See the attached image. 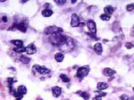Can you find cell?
Listing matches in <instances>:
<instances>
[{
	"instance_id": "obj_22",
	"label": "cell",
	"mask_w": 134,
	"mask_h": 100,
	"mask_svg": "<svg viewBox=\"0 0 134 100\" xmlns=\"http://www.w3.org/2000/svg\"><path fill=\"white\" fill-rule=\"evenodd\" d=\"M60 77L62 79V81H63L64 82H69V81H70L69 78H68L66 76V75H64V74L60 75Z\"/></svg>"
},
{
	"instance_id": "obj_27",
	"label": "cell",
	"mask_w": 134,
	"mask_h": 100,
	"mask_svg": "<svg viewBox=\"0 0 134 100\" xmlns=\"http://www.w3.org/2000/svg\"><path fill=\"white\" fill-rule=\"evenodd\" d=\"M125 46H126V47H127V49H131V48L132 47H133V45H132V43H129V42L126 43Z\"/></svg>"
},
{
	"instance_id": "obj_7",
	"label": "cell",
	"mask_w": 134,
	"mask_h": 100,
	"mask_svg": "<svg viewBox=\"0 0 134 100\" xmlns=\"http://www.w3.org/2000/svg\"><path fill=\"white\" fill-rule=\"evenodd\" d=\"M80 21H79V18L77 15L76 13L73 14L71 17V27H78Z\"/></svg>"
},
{
	"instance_id": "obj_17",
	"label": "cell",
	"mask_w": 134,
	"mask_h": 100,
	"mask_svg": "<svg viewBox=\"0 0 134 100\" xmlns=\"http://www.w3.org/2000/svg\"><path fill=\"white\" fill-rule=\"evenodd\" d=\"M55 59L57 62H61L64 60V55L62 53H57L55 55Z\"/></svg>"
},
{
	"instance_id": "obj_11",
	"label": "cell",
	"mask_w": 134,
	"mask_h": 100,
	"mask_svg": "<svg viewBox=\"0 0 134 100\" xmlns=\"http://www.w3.org/2000/svg\"><path fill=\"white\" fill-rule=\"evenodd\" d=\"M94 50L95 52H96L97 54H98V55H100V54H102L103 50L101 43H96L94 46Z\"/></svg>"
},
{
	"instance_id": "obj_21",
	"label": "cell",
	"mask_w": 134,
	"mask_h": 100,
	"mask_svg": "<svg viewBox=\"0 0 134 100\" xmlns=\"http://www.w3.org/2000/svg\"><path fill=\"white\" fill-rule=\"evenodd\" d=\"M13 51L16 53H22L25 52V47H16L13 48Z\"/></svg>"
},
{
	"instance_id": "obj_10",
	"label": "cell",
	"mask_w": 134,
	"mask_h": 100,
	"mask_svg": "<svg viewBox=\"0 0 134 100\" xmlns=\"http://www.w3.org/2000/svg\"><path fill=\"white\" fill-rule=\"evenodd\" d=\"M52 92L53 95L54 97H57L59 96L62 93V89L60 87L58 86H55L52 88Z\"/></svg>"
},
{
	"instance_id": "obj_3",
	"label": "cell",
	"mask_w": 134,
	"mask_h": 100,
	"mask_svg": "<svg viewBox=\"0 0 134 100\" xmlns=\"http://www.w3.org/2000/svg\"><path fill=\"white\" fill-rule=\"evenodd\" d=\"M62 32H63V29L55 26H51L46 27L44 30V33L46 35H49V34L53 35V34L60 33Z\"/></svg>"
},
{
	"instance_id": "obj_2",
	"label": "cell",
	"mask_w": 134,
	"mask_h": 100,
	"mask_svg": "<svg viewBox=\"0 0 134 100\" xmlns=\"http://www.w3.org/2000/svg\"><path fill=\"white\" fill-rule=\"evenodd\" d=\"M59 47L62 51L65 52L71 51L74 47V44L73 40L69 37H67L66 41Z\"/></svg>"
},
{
	"instance_id": "obj_30",
	"label": "cell",
	"mask_w": 134,
	"mask_h": 100,
	"mask_svg": "<svg viewBox=\"0 0 134 100\" xmlns=\"http://www.w3.org/2000/svg\"><path fill=\"white\" fill-rule=\"evenodd\" d=\"M92 100H102V97H93L92 98Z\"/></svg>"
},
{
	"instance_id": "obj_16",
	"label": "cell",
	"mask_w": 134,
	"mask_h": 100,
	"mask_svg": "<svg viewBox=\"0 0 134 100\" xmlns=\"http://www.w3.org/2000/svg\"><path fill=\"white\" fill-rule=\"evenodd\" d=\"M77 94H78L79 96L82 97H83L85 100H88L90 97L89 95L87 92H85L79 91V92H77Z\"/></svg>"
},
{
	"instance_id": "obj_9",
	"label": "cell",
	"mask_w": 134,
	"mask_h": 100,
	"mask_svg": "<svg viewBox=\"0 0 134 100\" xmlns=\"http://www.w3.org/2000/svg\"><path fill=\"white\" fill-rule=\"evenodd\" d=\"M25 52L29 54H33L36 52V48L34 43H30L25 47Z\"/></svg>"
},
{
	"instance_id": "obj_33",
	"label": "cell",
	"mask_w": 134,
	"mask_h": 100,
	"mask_svg": "<svg viewBox=\"0 0 134 100\" xmlns=\"http://www.w3.org/2000/svg\"></svg>"
},
{
	"instance_id": "obj_20",
	"label": "cell",
	"mask_w": 134,
	"mask_h": 100,
	"mask_svg": "<svg viewBox=\"0 0 134 100\" xmlns=\"http://www.w3.org/2000/svg\"><path fill=\"white\" fill-rule=\"evenodd\" d=\"M113 8L111 6H107L104 8V11L107 14H111L113 12Z\"/></svg>"
},
{
	"instance_id": "obj_24",
	"label": "cell",
	"mask_w": 134,
	"mask_h": 100,
	"mask_svg": "<svg viewBox=\"0 0 134 100\" xmlns=\"http://www.w3.org/2000/svg\"><path fill=\"white\" fill-rule=\"evenodd\" d=\"M95 93L96 94V96L100 97L105 96L106 95V93L105 92H101V91H96L95 92Z\"/></svg>"
},
{
	"instance_id": "obj_25",
	"label": "cell",
	"mask_w": 134,
	"mask_h": 100,
	"mask_svg": "<svg viewBox=\"0 0 134 100\" xmlns=\"http://www.w3.org/2000/svg\"><path fill=\"white\" fill-rule=\"evenodd\" d=\"M134 4H128L126 7V9L128 11H131L134 10Z\"/></svg>"
},
{
	"instance_id": "obj_28",
	"label": "cell",
	"mask_w": 134,
	"mask_h": 100,
	"mask_svg": "<svg viewBox=\"0 0 134 100\" xmlns=\"http://www.w3.org/2000/svg\"><path fill=\"white\" fill-rule=\"evenodd\" d=\"M55 2L58 3V4H59V5H63L66 2V1H55Z\"/></svg>"
},
{
	"instance_id": "obj_19",
	"label": "cell",
	"mask_w": 134,
	"mask_h": 100,
	"mask_svg": "<svg viewBox=\"0 0 134 100\" xmlns=\"http://www.w3.org/2000/svg\"><path fill=\"white\" fill-rule=\"evenodd\" d=\"M20 61L21 62H22L23 63L25 64H27L29 63L31 59L29 58L28 57H26L25 56H21V57L20 58Z\"/></svg>"
},
{
	"instance_id": "obj_23",
	"label": "cell",
	"mask_w": 134,
	"mask_h": 100,
	"mask_svg": "<svg viewBox=\"0 0 134 100\" xmlns=\"http://www.w3.org/2000/svg\"><path fill=\"white\" fill-rule=\"evenodd\" d=\"M100 18L103 21H108L110 19V16H109L106 14H103V15H102L100 16Z\"/></svg>"
},
{
	"instance_id": "obj_12",
	"label": "cell",
	"mask_w": 134,
	"mask_h": 100,
	"mask_svg": "<svg viewBox=\"0 0 134 100\" xmlns=\"http://www.w3.org/2000/svg\"><path fill=\"white\" fill-rule=\"evenodd\" d=\"M115 73H116V71L110 68H105L103 71V74L105 76H111Z\"/></svg>"
},
{
	"instance_id": "obj_15",
	"label": "cell",
	"mask_w": 134,
	"mask_h": 100,
	"mask_svg": "<svg viewBox=\"0 0 134 100\" xmlns=\"http://www.w3.org/2000/svg\"><path fill=\"white\" fill-rule=\"evenodd\" d=\"M97 88L99 90H103L106 89L108 87V85L106 82H99L97 84Z\"/></svg>"
},
{
	"instance_id": "obj_18",
	"label": "cell",
	"mask_w": 134,
	"mask_h": 100,
	"mask_svg": "<svg viewBox=\"0 0 134 100\" xmlns=\"http://www.w3.org/2000/svg\"><path fill=\"white\" fill-rule=\"evenodd\" d=\"M11 42L13 43L14 45L17 46V47H23L24 42L21 40H12Z\"/></svg>"
},
{
	"instance_id": "obj_14",
	"label": "cell",
	"mask_w": 134,
	"mask_h": 100,
	"mask_svg": "<svg viewBox=\"0 0 134 100\" xmlns=\"http://www.w3.org/2000/svg\"><path fill=\"white\" fill-rule=\"evenodd\" d=\"M53 11L50 10V9H45L44 10L42 11V15H43V16L46 17L51 16L53 15Z\"/></svg>"
},
{
	"instance_id": "obj_5",
	"label": "cell",
	"mask_w": 134,
	"mask_h": 100,
	"mask_svg": "<svg viewBox=\"0 0 134 100\" xmlns=\"http://www.w3.org/2000/svg\"><path fill=\"white\" fill-rule=\"evenodd\" d=\"M89 72V68H88V67H81L77 70V76L80 79H83L87 76Z\"/></svg>"
},
{
	"instance_id": "obj_4",
	"label": "cell",
	"mask_w": 134,
	"mask_h": 100,
	"mask_svg": "<svg viewBox=\"0 0 134 100\" xmlns=\"http://www.w3.org/2000/svg\"><path fill=\"white\" fill-rule=\"evenodd\" d=\"M32 71L35 74V73L39 72L40 74L44 75V74H48L49 73L50 71V70L48 69L45 66H40L38 65H34L32 67Z\"/></svg>"
},
{
	"instance_id": "obj_29",
	"label": "cell",
	"mask_w": 134,
	"mask_h": 100,
	"mask_svg": "<svg viewBox=\"0 0 134 100\" xmlns=\"http://www.w3.org/2000/svg\"><path fill=\"white\" fill-rule=\"evenodd\" d=\"M2 21L4 22H7V18L6 16H4L2 17Z\"/></svg>"
},
{
	"instance_id": "obj_6",
	"label": "cell",
	"mask_w": 134,
	"mask_h": 100,
	"mask_svg": "<svg viewBox=\"0 0 134 100\" xmlns=\"http://www.w3.org/2000/svg\"><path fill=\"white\" fill-rule=\"evenodd\" d=\"M87 27L92 35L93 36L96 35V23L92 20H88L87 23Z\"/></svg>"
},
{
	"instance_id": "obj_32",
	"label": "cell",
	"mask_w": 134,
	"mask_h": 100,
	"mask_svg": "<svg viewBox=\"0 0 134 100\" xmlns=\"http://www.w3.org/2000/svg\"></svg>"
},
{
	"instance_id": "obj_1",
	"label": "cell",
	"mask_w": 134,
	"mask_h": 100,
	"mask_svg": "<svg viewBox=\"0 0 134 100\" xmlns=\"http://www.w3.org/2000/svg\"><path fill=\"white\" fill-rule=\"evenodd\" d=\"M67 37L61 33L53 34L50 36L49 41L52 45L60 47L66 41Z\"/></svg>"
},
{
	"instance_id": "obj_13",
	"label": "cell",
	"mask_w": 134,
	"mask_h": 100,
	"mask_svg": "<svg viewBox=\"0 0 134 100\" xmlns=\"http://www.w3.org/2000/svg\"><path fill=\"white\" fill-rule=\"evenodd\" d=\"M18 92L22 95H24L27 93V89H26L25 86H24L23 85H21L18 87Z\"/></svg>"
},
{
	"instance_id": "obj_31",
	"label": "cell",
	"mask_w": 134,
	"mask_h": 100,
	"mask_svg": "<svg viewBox=\"0 0 134 100\" xmlns=\"http://www.w3.org/2000/svg\"><path fill=\"white\" fill-rule=\"evenodd\" d=\"M71 2H76V1H71Z\"/></svg>"
},
{
	"instance_id": "obj_26",
	"label": "cell",
	"mask_w": 134,
	"mask_h": 100,
	"mask_svg": "<svg viewBox=\"0 0 134 100\" xmlns=\"http://www.w3.org/2000/svg\"><path fill=\"white\" fill-rule=\"evenodd\" d=\"M120 98L121 100H129V97H128V96L125 94H123L122 95H121L120 97Z\"/></svg>"
},
{
	"instance_id": "obj_8",
	"label": "cell",
	"mask_w": 134,
	"mask_h": 100,
	"mask_svg": "<svg viewBox=\"0 0 134 100\" xmlns=\"http://www.w3.org/2000/svg\"><path fill=\"white\" fill-rule=\"evenodd\" d=\"M13 27L18 29V30L22 32H26V30H27V25L24 22H22L18 23H14Z\"/></svg>"
}]
</instances>
